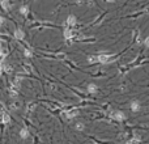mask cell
I'll use <instances>...</instances> for the list:
<instances>
[{
  "label": "cell",
  "instance_id": "cell-2",
  "mask_svg": "<svg viewBox=\"0 0 149 144\" xmlns=\"http://www.w3.org/2000/svg\"><path fill=\"white\" fill-rule=\"evenodd\" d=\"M76 22H77V18L73 14H69L66 20V25H76Z\"/></svg>",
  "mask_w": 149,
  "mask_h": 144
},
{
  "label": "cell",
  "instance_id": "cell-4",
  "mask_svg": "<svg viewBox=\"0 0 149 144\" xmlns=\"http://www.w3.org/2000/svg\"><path fill=\"white\" fill-rule=\"evenodd\" d=\"M113 117H114L116 120H123V119H124V113H122V111H114V113H113Z\"/></svg>",
  "mask_w": 149,
  "mask_h": 144
},
{
  "label": "cell",
  "instance_id": "cell-12",
  "mask_svg": "<svg viewBox=\"0 0 149 144\" xmlns=\"http://www.w3.org/2000/svg\"><path fill=\"white\" fill-rule=\"evenodd\" d=\"M76 113H77V110H71V111H68V113H67V115H66V117H67L68 119H71V118H73V117L76 115Z\"/></svg>",
  "mask_w": 149,
  "mask_h": 144
},
{
  "label": "cell",
  "instance_id": "cell-8",
  "mask_svg": "<svg viewBox=\"0 0 149 144\" xmlns=\"http://www.w3.org/2000/svg\"><path fill=\"white\" fill-rule=\"evenodd\" d=\"M2 122H3V123H9V122H11V118H9V115H8L7 113H3V114H2Z\"/></svg>",
  "mask_w": 149,
  "mask_h": 144
},
{
  "label": "cell",
  "instance_id": "cell-1",
  "mask_svg": "<svg viewBox=\"0 0 149 144\" xmlns=\"http://www.w3.org/2000/svg\"><path fill=\"white\" fill-rule=\"evenodd\" d=\"M97 62L102 64H106V63H110L111 62V56L107 55V54H101V55H97Z\"/></svg>",
  "mask_w": 149,
  "mask_h": 144
},
{
  "label": "cell",
  "instance_id": "cell-13",
  "mask_svg": "<svg viewBox=\"0 0 149 144\" xmlns=\"http://www.w3.org/2000/svg\"><path fill=\"white\" fill-rule=\"evenodd\" d=\"M88 62H89V63H96V62H97V56L89 55V56H88Z\"/></svg>",
  "mask_w": 149,
  "mask_h": 144
},
{
  "label": "cell",
  "instance_id": "cell-5",
  "mask_svg": "<svg viewBox=\"0 0 149 144\" xmlns=\"http://www.w3.org/2000/svg\"><path fill=\"white\" fill-rule=\"evenodd\" d=\"M131 110H132V111H139V110H140L139 101H132V102H131Z\"/></svg>",
  "mask_w": 149,
  "mask_h": 144
},
{
  "label": "cell",
  "instance_id": "cell-21",
  "mask_svg": "<svg viewBox=\"0 0 149 144\" xmlns=\"http://www.w3.org/2000/svg\"><path fill=\"white\" fill-rule=\"evenodd\" d=\"M0 49H2V42H0Z\"/></svg>",
  "mask_w": 149,
  "mask_h": 144
},
{
  "label": "cell",
  "instance_id": "cell-23",
  "mask_svg": "<svg viewBox=\"0 0 149 144\" xmlns=\"http://www.w3.org/2000/svg\"><path fill=\"white\" fill-rule=\"evenodd\" d=\"M126 144H130V143H126Z\"/></svg>",
  "mask_w": 149,
  "mask_h": 144
},
{
  "label": "cell",
  "instance_id": "cell-19",
  "mask_svg": "<svg viewBox=\"0 0 149 144\" xmlns=\"http://www.w3.org/2000/svg\"><path fill=\"white\" fill-rule=\"evenodd\" d=\"M3 24H4V18L0 16V25H3Z\"/></svg>",
  "mask_w": 149,
  "mask_h": 144
},
{
  "label": "cell",
  "instance_id": "cell-20",
  "mask_svg": "<svg viewBox=\"0 0 149 144\" xmlns=\"http://www.w3.org/2000/svg\"><path fill=\"white\" fill-rule=\"evenodd\" d=\"M2 72H3V64L0 63V73H2Z\"/></svg>",
  "mask_w": 149,
  "mask_h": 144
},
{
  "label": "cell",
  "instance_id": "cell-6",
  "mask_svg": "<svg viewBox=\"0 0 149 144\" xmlns=\"http://www.w3.org/2000/svg\"><path fill=\"white\" fill-rule=\"evenodd\" d=\"M2 7H3V9L4 11H9V8H11V4H9V0H2Z\"/></svg>",
  "mask_w": 149,
  "mask_h": 144
},
{
  "label": "cell",
  "instance_id": "cell-17",
  "mask_svg": "<svg viewBox=\"0 0 149 144\" xmlns=\"http://www.w3.org/2000/svg\"><path fill=\"white\" fill-rule=\"evenodd\" d=\"M24 54H25V56H26V58H30V56H32L30 50H25V52H24Z\"/></svg>",
  "mask_w": 149,
  "mask_h": 144
},
{
  "label": "cell",
  "instance_id": "cell-3",
  "mask_svg": "<svg viewBox=\"0 0 149 144\" xmlns=\"http://www.w3.org/2000/svg\"><path fill=\"white\" fill-rule=\"evenodd\" d=\"M24 37H25V33L21 30V29L14 30V38H16V39H24Z\"/></svg>",
  "mask_w": 149,
  "mask_h": 144
},
{
  "label": "cell",
  "instance_id": "cell-16",
  "mask_svg": "<svg viewBox=\"0 0 149 144\" xmlns=\"http://www.w3.org/2000/svg\"><path fill=\"white\" fill-rule=\"evenodd\" d=\"M128 143H130V144H140V140H139L137 138H135V139H131Z\"/></svg>",
  "mask_w": 149,
  "mask_h": 144
},
{
  "label": "cell",
  "instance_id": "cell-10",
  "mask_svg": "<svg viewBox=\"0 0 149 144\" xmlns=\"http://www.w3.org/2000/svg\"><path fill=\"white\" fill-rule=\"evenodd\" d=\"M20 13H21V14H24V16H26V14L29 13V8H28L26 5H22V7L20 8Z\"/></svg>",
  "mask_w": 149,
  "mask_h": 144
},
{
  "label": "cell",
  "instance_id": "cell-15",
  "mask_svg": "<svg viewBox=\"0 0 149 144\" xmlns=\"http://www.w3.org/2000/svg\"><path fill=\"white\" fill-rule=\"evenodd\" d=\"M76 130H79V131L84 130V125H82V123H76Z\"/></svg>",
  "mask_w": 149,
  "mask_h": 144
},
{
  "label": "cell",
  "instance_id": "cell-22",
  "mask_svg": "<svg viewBox=\"0 0 149 144\" xmlns=\"http://www.w3.org/2000/svg\"><path fill=\"white\" fill-rule=\"evenodd\" d=\"M0 122H2V118H0Z\"/></svg>",
  "mask_w": 149,
  "mask_h": 144
},
{
  "label": "cell",
  "instance_id": "cell-11",
  "mask_svg": "<svg viewBox=\"0 0 149 144\" xmlns=\"http://www.w3.org/2000/svg\"><path fill=\"white\" fill-rule=\"evenodd\" d=\"M64 38H66V39H71V38H72V30L64 29Z\"/></svg>",
  "mask_w": 149,
  "mask_h": 144
},
{
  "label": "cell",
  "instance_id": "cell-14",
  "mask_svg": "<svg viewBox=\"0 0 149 144\" xmlns=\"http://www.w3.org/2000/svg\"><path fill=\"white\" fill-rule=\"evenodd\" d=\"M4 58H5V51L0 49V63H2V62L4 60Z\"/></svg>",
  "mask_w": 149,
  "mask_h": 144
},
{
  "label": "cell",
  "instance_id": "cell-18",
  "mask_svg": "<svg viewBox=\"0 0 149 144\" xmlns=\"http://www.w3.org/2000/svg\"><path fill=\"white\" fill-rule=\"evenodd\" d=\"M144 45H145L146 47H149V37H146V38H145V41H144Z\"/></svg>",
  "mask_w": 149,
  "mask_h": 144
},
{
  "label": "cell",
  "instance_id": "cell-9",
  "mask_svg": "<svg viewBox=\"0 0 149 144\" xmlns=\"http://www.w3.org/2000/svg\"><path fill=\"white\" fill-rule=\"evenodd\" d=\"M20 136L22 138V139H26V138L29 136V131H28L26 128H22V130L20 131Z\"/></svg>",
  "mask_w": 149,
  "mask_h": 144
},
{
  "label": "cell",
  "instance_id": "cell-7",
  "mask_svg": "<svg viewBox=\"0 0 149 144\" xmlns=\"http://www.w3.org/2000/svg\"><path fill=\"white\" fill-rule=\"evenodd\" d=\"M97 90H98V87L96 84H89L88 85V92L89 93H97Z\"/></svg>",
  "mask_w": 149,
  "mask_h": 144
}]
</instances>
